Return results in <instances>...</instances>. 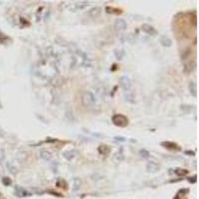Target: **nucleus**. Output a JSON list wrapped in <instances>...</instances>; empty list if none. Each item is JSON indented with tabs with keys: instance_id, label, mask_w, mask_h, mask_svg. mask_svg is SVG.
<instances>
[{
	"instance_id": "nucleus-19",
	"label": "nucleus",
	"mask_w": 199,
	"mask_h": 199,
	"mask_svg": "<svg viewBox=\"0 0 199 199\" xmlns=\"http://www.w3.org/2000/svg\"><path fill=\"white\" fill-rule=\"evenodd\" d=\"M180 109L182 112H184V113H191V111L193 109V107L192 106H190V105H181L180 106Z\"/></svg>"
},
{
	"instance_id": "nucleus-13",
	"label": "nucleus",
	"mask_w": 199,
	"mask_h": 199,
	"mask_svg": "<svg viewBox=\"0 0 199 199\" xmlns=\"http://www.w3.org/2000/svg\"><path fill=\"white\" fill-rule=\"evenodd\" d=\"M125 99L126 102L130 103V104H133L135 103V96L130 91H126L125 92Z\"/></svg>"
},
{
	"instance_id": "nucleus-21",
	"label": "nucleus",
	"mask_w": 199,
	"mask_h": 199,
	"mask_svg": "<svg viewBox=\"0 0 199 199\" xmlns=\"http://www.w3.org/2000/svg\"><path fill=\"white\" fill-rule=\"evenodd\" d=\"M188 171L186 169H182V168H175V170H174V173L177 174V175H185V174H187Z\"/></svg>"
},
{
	"instance_id": "nucleus-11",
	"label": "nucleus",
	"mask_w": 199,
	"mask_h": 199,
	"mask_svg": "<svg viewBox=\"0 0 199 199\" xmlns=\"http://www.w3.org/2000/svg\"><path fill=\"white\" fill-rule=\"evenodd\" d=\"M63 156L68 160H72L76 156V152L75 150H65L63 152Z\"/></svg>"
},
{
	"instance_id": "nucleus-7",
	"label": "nucleus",
	"mask_w": 199,
	"mask_h": 199,
	"mask_svg": "<svg viewBox=\"0 0 199 199\" xmlns=\"http://www.w3.org/2000/svg\"><path fill=\"white\" fill-rule=\"evenodd\" d=\"M159 42L163 47H170L171 45H172V41H171V39L169 38V37L165 36V35L160 36Z\"/></svg>"
},
{
	"instance_id": "nucleus-29",
	"label": "nucleus",
	"mask_w": 199,
	"mask_h": 199,
	"mask_svg": "<svg viewBox=\"0 0 199 199\" xmlns=\"http://www.w3.org/2000/svg\"><path fill=\"white\" fill-rule=\"evenodd\" d=\"M185 154H191V155H194V152H185Z\"/></svg>"
},
{
	"instance_id": "nucleus-28",
	"label": "nucleus",
	"mask_w": 199,
	"mask_h": 199,
	"mask_svg": "<svg viewBox=\"0 0 199 199\" xmlns=\"http://www.w3.org/2000/svg\"><path fill=\"white\" fill-rule=\"evenodd\" d=\"M4 157H5L4 152H3V150L0 148V162H2V161L4 160Z\"/></svg>"
},
{
	"instance_id": "nucleus-25",
	"label": "nucleus",
	"mask_w": 199,
	"mask_h": 199,
	"mask_svg": "<svg viewBox=\"0 0 199 199\" xmlns=\"http://www.w3.org/2000/svg\"><path fill=\"white\" fill-rule=\"evenodd\" d=\"M106 11H107V13H109V14H112V13H114V11H116V12L121 13V10L115 9V8H112V7H107V8H106Z\"/></svg>"
},
{
	"instance_id": "nucleus-9",
	"label": "nucleus",
	"mask_w": 199,
	"mask_h": 199,
	"mask_svg": "<svg viewBox=\"0 0 199 199\" xmlns=\"http://www.w3.org/2000/svg\"><path fill=\"white\" fill-rule=\"evenodd\" d=\"M39 155L42 159L44 160H51L52 159V153L50 152H48V150H41L39 152Z\"/></svg>"
},
{
	"instance_id": "nucleus-16",
	"label": "nucleus",
	"mask_w": 199,
	"mask_h": 199,
	"mask_svg": "<svg viewBox=\"0 0 199 199\" xmlns=\"http://www.w3.org/2000/svg\"><path fill=\"white\" fill-rule=\"evenodd\" d=\"M189 92L193 97H196L197 96V87L196 84L193 83V82H190L189 83Z\"/></svg>"
},
{
	"instance_id": "nucleus-18",
	"label": "nucleus",
	"mask_w": 199,
	"mask_h": 199,
	"mask_svg": "<svg viewBox=\"0 0 199 199\" xmlns=\"http://www.w3.org/2000/svg\"><path fill=\"white\" fill-rule=\"evenodd\" d=\"M115 56L118 60H122L123 56H125V51L123 50H119V49H116L115 50Z\"/></svg>"
},
{
	"instance_id": "nucleus-20",
	"label": "nucleus",
	"mask_w": 199,
	"mask_h": 199,
	"mask_svg": "<svg viewBox=\"0 0 199 199\" xmlns=\"http://www.w3.org/2000/svg\"><path fill=\"white\" fill-rule=\"evenodd\" d=\"M27 158H28V155H27V152H20L19 155H18V159L21 161V162H24V161H26Z\"/></svg>"
},
{
	"instance_id": "nucleus-6",
	"label": "nucleus",
	"mask_w": 199,
	"mask_h": 199,
	"mask_svg": "<svg viewBox=\"0 0 199 199\" xmlns=\"http://www.w3.org/2000/svg\"><path fill=\"white\" fill-rule=\"evenodd\" d=\"M115 28L116 31H123L126 28V22L123 19H118L115 23Z\"/></svg>"
},
{
	"instance_id": "nucleus-4",
	"label": "nucleus",
	"mask_w": 199,
	"mask_h": 199,
	"mask_svg": "<svg viewBox=\"0 0 199 199\" xmlns=\"http://www.w3.org/2000/svg\"><path fill=\"white\" fill-rule=\"evenodd\" d=\"M142 30L145 33L148 34L150 36H154L156 35V30L153 28L152 25H149V24H142Z\"/></svg>"
},
{
	"instance_id": "nucleus-8",
	"label": "nucleus",
	"mask_w": 199,
	"mask_h": 199,
	"mask_svg": "<svg viewBox=\"0 0 199 199\" xmlns=\"http://www.w3.org/2000/svg\"><path fill=\"white\" fill-rule=\"evenodd\" d=\"M159 169V165L156 162H148L146 164V171L148 172H156Z\"/></svg>"
},
{
	"instance_id": "nucleus-17",
	"label": "nucleus",
	"mask_w": 199,
	"mask_h": 199,
	"mask_svg": "<svg viewBox=\"0 0 199 199\" xmlns=\"http://www.w3.org/2000/svg\"><path fill=\"white\" fill-rule=\"evenodd\" d=\"M73 183H74V190L75 191H77V190H79L81 188V185H82V180L80 179V178H78V177H75L74 179H73Z\"/></svg>"
},
{
	"instance_id": "nucleus-5",
	"label": "nucleus",
	"mask_w": 199,
	"mask_h": 199,
	"mask_svg": "<svg viewBox=\"0 0 199 199\" xmlns=\"http://www.w3.org/2000/svg\"><path fill=\"white\" fill-rule=\"evenodd\" d=\"M14 191H15V194L18 197H26V196H30L31 195L30 192H28L27 190H25L24 188L20 187V186H16Z\"/></svg>"
},
{
	"instance_id": "nucleus-2",
	"label": "nucleus",
	"mask_w": 199,
	"mask_h": 199,
	"mask_svg": "<svg viewBox=\"0 0 199 199\" xmlns=\"http://www.w3.org/2000/svg\"><path fill=\"white\" fill-rule=\"evenodd\" d=\"M112 121L114 122V125L116 126H121V128H125L129 125V119L126 118V116L121 115V114H118V115H115L113 116L112 118Z\"/></svg>"
},
{
	"instance_id": "nucleus-14",
	"label": "nucleus",
	"mask_w": 199,
	"mask_h": 199,
	"mask_svg": "<svg viewBox=\"0 0 199 199\" xmlns=\"http://www.w3.org/2000/svg\"><path fill=\"white\" fill-rule=\"evenodd\" d=\"M101 12H102V9L100 7H94L89 11V15L91 17H97L101 14Z\"/></svg>"
},
{
	"instance_id": "nucleus-27",
	"label": "nucleus",
	"mask_w": 199,
	"mask_h": 199,
	"mask_svg": "<svg viewBox=\"0 0 199 199\" xmlns=\"http://www.w3.org/2000/svg\"><path fill=\"white\" fill-rule=\"evenodd\" d=\"M114 139L116 140V142H126V139L122 138V136H115Z\"/></svg>"
},
{
	"instance_id": "nucleus-3",
	"label": "nucleus",
	"mask_w": 199,
	"mask_h": 199,
	"mask_svg": "<svg viewBox=\"0 0 199 199\" xmlns=\"http://www.w3.org/2000/svg\"><path fill=\"white\" fill-rule=\"evenodd\" d=\"M119 85H121V87L126 92V91H129L130 87H132V82H130L129 78L128 76H122L119 78Z\"/></svg>"
},
{
	"instance_id": "nucleus-15",
	"label": "nucleus",
	"mask_w": 199,
	"mask_h": 199,
	"mask_svg": "<svg viewBox=\"0 0 199 199\" xmlns=\"http://www.w3.org/2000/svg\"><path fill=\"white\" fill-rule=\"evenodd\" d=\"M161 145L164 146L165 148H168V149H175L177 148V145L174 142H161Z\"/></svg>"
},
{
	"instance_id": "nucleus-10",
	"label": "nucleus",
	"mask_w": 199,
	"mask_h": 199,
	"mask_svg": "<svg viewBox=\"0 0 199 199\" xmlns=\"http://www.w3.org/2000/svg\"><path fill=\"white\" fill-rule=\"evenodd\" d=\"M123 158H125V155H123V153H122V150L121 149L115 154L114 157H113V160H114L116 163H119L123 160Z\"/></svg>"
},
{
	"instance_id": "nucleus-24",
	"label": "nucleus",
	"mask_w": 199,
	"mask_h": 199,
	"mask_svg": "<svg viewBox=\"0 0 199 199\" xmlns=\"http://www.w3.org/2000/svg\"><path fill=\"white\" fill-rule=\"evenodd\" d=\"M139 154L142 157H145V158H147V157L149 156V152H147V150H145V149H140L139 150Z\"/></svg>"
},
{
	"instance_id": "nucleus-23",
	"label": "nucleus",
	"mask_w": 199,
	"mask_h": 199,
	"mask_svg": "<svg viewBox=\"0 0 199 199\" xmlns=\"http://www.w3.org/2000/svg\"><path fill=\"white\" fill-rule=\"evenodd\" d=\"M87 5H88V2H80V3L78 2V3L75 4V6H76V9H83Z\"/></svg>"
},
{
	"instance_id": "nucleus-22",
	"label": "nucleus",
	"mask_w": 199,
	"mask_h": 199,
	"mask_svg": "<svg viewBox=\"0 0 199 199\" xmlns=\"http://www.w3.org/2000/svg\"><path fill=\"white\" fill-rule=\"evenodd\" d=\"M7 168L9 169V171L11 172L12 174H16V172H17V168L16 167L13 165L12 163H10V162H8L7 163Z\"/></svg>"
},
{
	"instance_id": "nucleus-1",
	"label": "nucleus",
	"mask_w": 199,
	"mask_h": 199,
	"mask_svg": "<svg viewBox=\"0 0 199 199\" xmlns=\"http://www.w3.org/2000/svg\"><path fill=\"white\" fill-rule=\"evenodd\" d=\"M82 102L83 105L87 108H92L96 105V98L91 92H86L82 97Z\"/></svg>"
},
{
	"instance_id": "nucleus-26",
	"label": "nucleus",
	"mask_w": 199,
	"mask_h": 199,
	"mask_svg": "<svg viewBox=\"0 0 199 199\" xmlns=\"http://www.w3.org/2000/svg\"><path fill=\"white\" fill-rule=\"evenodd\" d=\"M2 182H3V184H4V185H10V184H11V180H10L8 177H3Z\"/></svg>"
},
{
	"instance_id": "nucleus-12",
	"label": "nucleus",
	"mask_w": 199,
	"mask_h": 199,
	"mask_svg": "<svg viewBox=\"0 0 199 199\" xmlns=\"http://www.w3.org/2000/svg\"><path fill=\"white\" fill-rule=\"evenodd\" d=\"M98 150L101 154H104V155H106V154L109 153V152H111V148H109V146L107 145H101L99 146Z\"/></svg>"
}]
</instances>
